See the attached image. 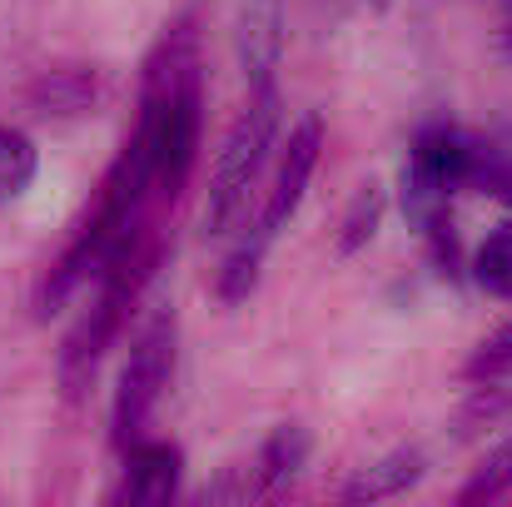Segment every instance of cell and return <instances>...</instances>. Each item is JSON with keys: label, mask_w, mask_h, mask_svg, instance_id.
<instances>
[{"label": "cell", "mask_w": 512, "mask_h": 507, "mask_svg": "<svg viewBox=\"0 0 512 507\" xmlns=\"http://www.w3.org/2000/svg\"><path fill=\"white\" fill-rule=\"evenodd\" d=\"M274 135H279V85L259 80L249 90V105L229 125L219 160H214V184H209V204H204V234H224L234 224V214L249 199V184L259 179V169L274 150Z\"/></svg>", "instance_id": "cell-1"}, {"label": "cell", "mask_w": 512, "mask_h": 507, "mask_svg": "<svg viewBox=\"0 0 512 507\" xmlns=\"http://www.w3.org/2000/svg\"><path fill=\"white\" fill-rule=\"evenodd\" d=\"M174 373V314L160 309L140 338L130 348V363L120 373V393H115V443L120 448H135L145 438V423L160 403V393L170 388Z\"/></svg>", "instance_id": "cell-2"}, {"label": "cell", "mask_w": 512, "mask_h": 507, "mask_svg": "<svg viewBox=\"0 0 512 507\" xmlns=\"http://www.w3.org/2000/svg\"><path fill=\"white\" fill-rule=\"evenodd\" d=\"M319 150H324V120L309 110V115H299V125H294L289 140H284L269 204H264V214H259V224H264L269 234H279V229L299 214L304 189H309V179H314V169H319Z\"/></svg>", "instance_id": "cell-3"}, {"label": "cell", "mask_w": 512, "mask_h": 507, "mask_svg": "<svg viewBox=\"0 0 512 507\" xmlns=\"http://www.w3.org/2000/svg\"><path fill=\"white\" fill-rule=\"evenodd\" d=\"M179 473H184V453L174 443H135L130 448V463H125V483L115 488V503L130 507H160L174 498L179 488Z\"/></svg>", "instance_id": "cell-4"}, {"label": "cell", "mask_w": 512, "mask_h": 507, "mask_svg": "<svg viewBox=\"0 0 512 507\" xmlns=\"http://www.w3.org/2000/svg\"><path fill=\"white\" fill-rule=\"evenodd\" d=\"M304 458H309V433H304L299 423L274 428L269 443H264V448L254 453V463L244 468V483H239L234 498H269V493H279L284 483H294V473L304 468Z\"/></svg>", "instance_id": "cell-5"}, {"label": "cell", "mask_w": 512, "mask_h": 507, "mask_svg": "<svg viewBox=\"0 0 512 507\" xmlns=\"http://www.w3.org/2000/svg\"><path fill=\"white\" fill-rule=\"evenodd\" d=\"M423 468H428V458H423L418 448H398V453L378 458L373 468H363V473L343 488V503H378V498H398V493H408V488L423 478Z\"/></svg>", "instance_id": "cell-6"}, {"label": "cell", "mask_w": 512, "mask_h": 507, "mask_svg": "<svg viewBox=\"0 0 512 507\" xmlns=\"http://www.w3.org/2000/svg\"><path fill=\"white\" fill-rule=\"evenodd\" d=\"M269 239H274V234H269L264 224H254V229L234 244V254H229V259H224V269H219V299H224V304H244V299L254 294Z\"/></svg>", "instance_id": "cell-7"}, {"label": "cell", "mask_w": 512, "mask_h": 507, "mask_svg": "<svg viewBox=\"0 0 512 507\" xmlns=\"http://www.w3.org/2000/svg\"><path fill=\"white\" fill-rule=\"evenodd\" d=\"M274 60H279V15L264 0L259 10L244 15V65H249V85L274 80Z\"/></svg>", "instance_id": "cell-8"}, {"label": "cell", "mask_w": 512, "mask_h": 507, "mask_svg": "<svg viewBox=\"0 0 512 507\" xmlns=\"http://www.w3.org/2000/svg\"><path fill=\"white\" fill-rule=\"evenodd\" d=\"M35 165H40L35 140L20 135V130H5V125H0V204H10V199H20V194L30 189Z\"/></svg>", "instance_id": "cell-9"}, {"label": "cell", "mask_w": 512, "mask_h": 507, "mask_svg": "<svg viewBox=\"0 0 512 507\" xmlns=\"http://www.w3.org/2000/svg\"><path fill=\"white\" fill-rule=\"evenodd\" d=\"M473 279H478L483 294L512 299V224L493 229V234L483 239V249H478V259H473Z\"/></svg>", "instance_id": "cell-10"}, {"label": "cell", "mask_w": 512, "mask_h": 507, "mask_svg": "<svg viewBox=\"0 0 512 507\" xmlns=\"http://www.w3.org/2000/svg\"><path fill=\"white\" fill-rule=\"evenodd\" d=\"M512 488V438H503L483 463H478V473L468 478V488L458 493V503L473 507V503H498L503 493Z\"/></svg>", "instance_id": "cell-11"}, {"label": "cell", "mask_w": 512, "mask_h": 507, "mask_svg": "<svg viewBox=\"0 0 512 507\" xmlns=\"http://www.w3.org/2000/svg\"><path fill=\"white\" fill-rule=\"evenodd\" d=\"M378 219H383V184H358V194H353V204H348V214H343V229H339V249L343 254H353V249H363L368 239H373V229H378Z\"/></svg>", "instance_id": "cell-12"}, {"label": "cell", "mask_w": 512, "mask_h": 507, "mask_svg": "<svg viewBox=\"0 0 512 507\" xmlns=\"http://www.w3.org/2000/svg\"><path fill=\"white\" fill-rule=\"evenodd\" d=\"M508 368H512V324H503L498 334L473 353L468 373H473V378H498V373H508Z\"/></svg>", "instance_id": "cell-13"}, {"label": "cell", "mask_w": 512, "mask_h": 507, "mask_svg": "<svg viewBox=\"0 0 512 507\" xmlns=\"http://www.w3.org/2000/svg\"><path fill=\"white\" fill-rule=\"evenodd\" d=\"M40 95H45L50 105H65V110H75V105H85V95H90V80H85V75H50V80L40 85Z\"/></svg>", "instance_id": "cell-14"}, {"label": "cell", "mask_w": 512, "mask_h": 507, "mask_svg": "<svg viewBox=\"0 0 512 507\" xmlns=\"http://www.w3.org/2000/svg\"><path fill=\"white\" fill-rule=\"evenodd\" d=\"M368 5H383V0H368Z\"/></svg>", "instance_id": "cell-15"}]
</instances>
